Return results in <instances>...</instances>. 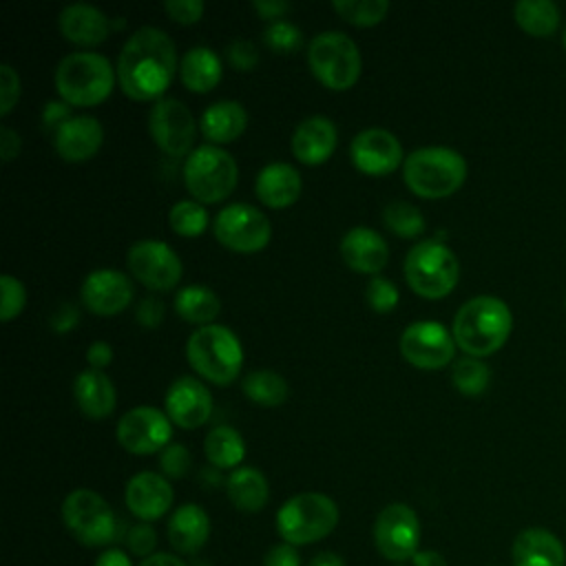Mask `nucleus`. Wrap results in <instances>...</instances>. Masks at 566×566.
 I'll use <instances>...</instances> for the list:
<instances>
[{
    "label": "nucleus",
    "mask_w": 566,
    "mask_h": 566,
    "mask_svg": "<svg viewBox=\"0 0 566 566\" xmlns=\"http://www.w3.org/2000/svg\"><path fill=\"white\" fill-rule=\"evenodd\" d=\"M263 566H301V557L296 546L281 542L276 546H272L265 557H263Z\"/></svg>",
    "instance_id": "obj_49"
},
{
    "label": "nucleus",
    "mask_w": 566,
    "mask_h": 566,
    "mask_svg": "<svg viewBox=\"0 0 566 566\" xmlns=\"http://www.w3.org/2000/svg\"><path fill=\"white\" fill-rule=\"evenodd\" d=\"M365 298H367V305H369L374 312L387 314V312L396 310V305H398V301H400V292H398V287H396L389 279L374 276V279L367 283Z\"/></svg>",
    "instance_id": "obj_42"
},
{
    "label": "nucleus",
    "mask_w": 566,
    "mask_h": 566,
    "mask_svg": "<svg viewBox=\"0 0 566 566\" xmlns=\"http://www.w3.org/2000/svg\"><path fill=\"white\" fill-rule=\"evenodd\" d=\"M164 303L155 296H144L137 307H135V318L139 325L148 327V329H155L164 323Z\"/></svg>",
    "instance_id": "obj_48"
},
{
    "label": "nucleus",
    "mask_w": 566,
    "mask_h": 566,
    "mask_svg": "<svg viewBox=\"0 0 566 566\" xmlns=\"http://www.w3.org/2000/svg\"><path fill=\"white\" fill-rule=\"evenodd\" d=\"M126 263L130 274L146 285L148 290L155 292H168L172 290L184 274V265L181 259L177 256V252L157 239H142L135 241L128 248L126 254Z\"/></svg>",
    "instance_id": "obj_12"
},
{
    "label": "nucleus",
    "mask_w": 566,
    "mask_h": 566,
    "mask_svg": "<svg viewBox=\"0 0 566 566\" xmlns=\"http://www.w3.org/2000/svg\"><path fill=\"white\" fill-rule=\"evenodd\" d=\"M349 159L363 175L382 177L394 172L402 157L400 139L387 128H365L349 144Z\"/></svg>",
    "instance_id": "obj_17"
},
{
    "label": "nucleus",
    "mask_w": 566,
    "mask_h": 566,
    "mask_svg": "<svg viewBox=\"0 0 566 566\" xmlns=\"http://www.w3.org/2000/svg\"><path fill=\"white\" fill-rule=\"evenodd\" d=\"M77 323H80V310H77L73 303H62V305L53 312V316H51V327H53L57 334L71 332Z\"/></svg>",
    "instance_id": "obj_51"
},
{
    "label": "nucleus",
    "mask_w": 566,
    "mask_h": 566,
    "mask_svg": "<svg viewBox=\"0 0 566 566\" xmlns=\"http://www.w3.org/2000/svg\"><path fill=\"white\" fill-rule=\"evenodd\" d=\"M307 566H345V562L340 559V555L329 553V551H323V553L314 555Z\"/></svg>",
    "instance_id": "obj_58"
},
{
    "label": "nucleus",
    "mask_w": 566,
    "mask_h": 566,
    "mask_svg": "<svg viewBox=\"0 0 566 566\" xmlns=\"http://www.w3.org/2000/svg\"><path fill=\"white\" fill-rule=\"evenodd\" d=\"M402 272L418 296L436 301L453 292L460 276V263L444 243L424 239L407 252Z\"/></svg>",
    "instance_id": "obj_7"
},
{
    "label": "nucleus",
    "mask_w": 566,
    "mask_h": 566,
    "mask_svg": "<svg viewBox=\"0 0 566 566\" xmlns=\"http://www.w3.org/2000/svg\"><path fill=\"white\" fill-rule=\"evenodd\" d=\"M117 80V71L102 53L75 51L60 60L55 69L57 95L69 106H97L102 104Z\"/></svg>",
    "instance_id": "obj_4"
},
{
    "label": "nucleus",
    "mask_w": 566,
    "mask_h": 566,
    "mask_svg": "<svg viewBox=\"0 0 566 566\" xmlns=\"http://www.w3.org/2000/svg\"><path fill=\"white\" fill-rule=\"evenodd\" d=\"M148 130L155 146L168 157H188L192 153L197 126L184 102L175 97L157 99L148 115Z\"/></svg>",
    "instance_id": "obj_13"
},
{
    "label": "nucleus",
    "mask_w": 566,
    "mask_h": 566,
    "mask_svg": "<svg viewBox=\"0 0 566 566\" xmlns=\"http://www.w3.org/2000/svg\"><path fill=\"white\" fill-rule=\"evenodd\" d=\"M511 559L513 566H566V548L553 531L528 526L513 539Z\"/></svg>",
    "instance_id": "obj_25"
},
{
    "label": "nucleus",
    "mask_w": 566,
    "mask_h": 566,
    "mask_svg": "<svg viewBox=\"0 0 566 566\" xmlns=\"http://www.w3.org/2000/svg\"><path fill=\"white\" fill-rule=\"evenodd\" d=\"M303 181L298 170L285 161H272L256 172L254 192L268 208H287L301 197Z\"/></svg>",
    "instance_id": "obj_26"
},
{
    "label": "nucleus",
    "mask_w": 566,
    "mask_h": 566,
    "mask_svg": "<svg viewBox=\"0 0 566 566\" xmlns=\"http://www.w3.org/2000/svg\"><path fill=\"white\" fill-rule=\"evenodd\" d=\"M564 49H566V29H564Z\"/></svg>",
    "instance_id": "obj_59"
},
{
    "label": "nucleus",
    "mask_w": 566,
    "mask_h": 566,
    "mask_svg": "<svg viewBox=\"0 0 566 566\" xmlns=\"http://www.w3.org/2000/svg\"><path fill=\"white\" fill-rule=\"evenodd\" d=\"M71 106L64 102V99H51L44 104V111H42V124L44 128L49 130H57L66 119H71Z\"/></svg>",
    "instance_id": "obj_50"
},
{
    "label": "nucleus",
    "mask_w": 566,
    "mask_h": 566,
    "mask_svg": "<svg viewBox=\"0 0 566 566\" xmlns=\"http://www.w3.org/2000/svg\"><path fill=\"white\" fill-rule=\"evenodd\" d=\"M175 312L192 325H210L221 312L219 296L206 285H186L175 296Z\"/></svg>",
    "instance_id": "obj_32"
},
{
    "label": "nucleus",
    "mask_w": 566,
    "mask_h": 566,
    "mask_svg": "<svg viewBox=\"0 0 566 566\" xmlns=\"http://www.w3.org/2000/svg\"><path fill=\"white\" fill-rule=\"evenodd\" d=\"M57 27L64 40L77 46H97L106 42L115 24L97 7L86 2H73L60 11Z\"/></svg>",
    "instance_id": "obj_23"
},
{
    "label": "nucleus",
    "mask_w": 566,
    "mask_h": 566,
    "mask_svg": "<svg viewBox=\"0 0 566 566\" xmlns=\"http://www.w3.org/2000/svg\"><path fill=\"white\" fill-rule=\"evenodd\" d=\"M307 64L312 75L332 91L352 88L363 69L356 42L343 31H323L307 46Z\"/></svg>",
    "instance_id": "obj_9"
},
{
    "label": "nucleus",
    "mask_w": 566,
    "mask_h": 566,
    "mask_svg": "<svg viewBox=\"0 0 566 566\" xmlns=\"http://www.w3.org/2000/svg\"><path fill=\"white\" fill-rule=\"evenodd\" d=\"M221 60L208 46H192L179 60L181 84L192 93H208L221 82Z\"/></svg>",
    "instance_id": "obj_30"
},
{
    "label": "nucleus",
    "mask_w": 566,
    "mask_h": 566,
    "mask_svg": "<svg viewBox=\"0 0 566 566\" xmlns=\"http://www.w3.org/2000/svg\"><path fill=\"white\" fill-rule=\"evenodd\" d=\"M0 290H2V303H0V318L4 323L13 321L27 305V290L20 279L11 274L0 276Z\"/></svg>",
    "instance_id": "obj_41"
},
{
    "label": "nucleus",
    "mask_w": 566,
    "mask_h": 566,
    "mask_svg": "<svg viewBox=\"0 0 566 566\" xmlns=\"http://www.w3.org/2000/svg\"><path fill=\"white\" fill-rule=\"evenodd\" d=\"M338 524L336 502L316 491L296 493L276 511V531L292 546L314 544L327 537Z\"/></svg>",
    "instance_id": "obj_6"
},
{
    "label": "nucleus",
    "mask_w": 566,
    "mask_h": 566,
    "mask_svg": "<svg viewBox=\"0 0 566 566\" xmlns=\"http://www.w3.org/2000/svg\"><path fill=\"white\" fill-rule=\"evenodd\" d=\"M126 544H128V551L137 557H150L155 555V546H157V533L155 528L148 524V522H139L135 526L128 528L126 533Z\"/></svg>",
    "instance_id": "obj_44"
},
{
    "label": "nucleus",
    "mask_w": 566,
    "mask_h": 566,
    "mask_svg": "<svg viewBox=\"0 0 566 566\" xmlns=\"http://www.w3.org/2000/svg\"><path fill=\"white\" fill-rule=\"evenodd\" d=\"M119 447L135 455H150L164 451L172 438L170 418L157 407L142 405L128 409L115 429Z\"/></svg>",
    "instance_id": "obj_15"
},
{
    "label": "nucleus",
    "mask_w": 566,
    "mask_h": 566,
    "mask_svg": "<svg viewBox=\"0 0 566 566\" xmlns=\"http://www.w3.org/2000/svg\"><path fill=\"white\" fill-rule=\"evenodd\" d=\"M203 451L217 469H239L245 458V442L241 433L228 424L212 427L203 440Z\"/></svg>",
    "instance_id": "obj_33"
},
{
    "label": "nucleus",
    "mask_w": 566,
    "mask_h": 566,
    "mask_svg": "<svg viewBox=\"0 0 566 566\" xmlns=\"http://www.w3.org/2000/svg\"><path fill=\"white\" fill-rule=\"evenodd\" d=\"M95 566H133L130 557L119 548H106L97 559Z\"/></svg>",
    "instance_id": "obj_55"
},
{
    "label": "nucleus",
    "mask_w": 566,
    "mask_h": 566,
    "mask_svg": "<svg viewBox=\"0 0 566 566\" xmlns=\"http://www.w3.org/2000/svg\"><path fill=\"white\" fill-rule=\"evenodd\" d=\"M172 486L166 475L155 471H139L126 482L124 502L128 511L142 522L159 520L172 506Z\"/></svg>",
    "instance_id": "obj_20"
},
{
    "label": "nucleus",
    "mask_w": 566,
    "mask_h": 566,
    "mask_svg": "<svg viewBox=\"0 0 566 566\" xmlns=\"http://www.w3.org/2000/svg\"><path fill=\"white\" fill-rule=\"evenodd\" d=\"M226 57L237 71H252L259 64V49L252 40H232L226 46Z\"/></svg>",
    "instance_id": "obj_45"
},
{
    "label": "nucleus",
    "mask_w": 566,
    "mask_h": 566,
    "mask_svg": "<svg viewBox=\"0 0 566 566\" xmlns=\"http://www.w3.org/2000/svg\"><path fill=\"white\" fill-rule=\"evenodd\" d=\"M18 153H20V135L13 128L2 126L0 128V155H2V161L15 159Z\"/></svg>",
    "instance_id": "obj_54"
},
{
    "label": "nucleus",
    "mask_w": 566,
    "mask_h": 566,
    "mask_svg": "<svg viewBox=\"0 0 566 566\" xmlns=\"http://www.w3.org/2000/svg\"><path fill=\"white\" fill-rule=\"evenodd\" d=\"M62 520L71 535L88 546H106L117 537V520L108 502L91 491V489H75L62 502Z\"/></svg>",
    "instance_id": "obj_10"
},
{
    "label": "nucleus",
    "mask_w": 566,
    "mask_h": 566,
    "mask_svg": "<svg viewBox=\"0 0 566 566\" xmlns=\"http://www.w3.org/2000/svg\"><path fill=\"white\" fill-rule=\"evenodd\" d=\"M402 179L407 188L422 199H444L464 184L467 161L453 148L424 146L407 155Z\"/></svg>",
    "instance_id": "obj_3"
},
{
    "label": "nucleus",
    "mask_w": 566,
    "mask_h": 566,
    "mask_svg": "<svg viewBox=\"0 0 566 566\" xmlns=\"http://www.w3.org/2000/svg\"><path fill=\"white\" fill-rule=\"evenodd\" d=\"M243 396L261 407H279L287 400V380L274 369H254L243 378Z\"/></svg>",
    "instance_id": "obj_35"
},
{
    "label": "nucleus",
    "mask_w": 566,
    "mask_h": 566,
    "mask_svg": "<svg viewBox=\"0 0 566 566\" xmlns=\"http://www.w3.org/2000/svg\"><path fill=\"white\" fill-rule=\"evenodd\" d=\"M104 144V128L91 115H73L53 133L55 153L69 164L91 159Z\"/></svg>",
    "instance_id": "obj_21"
},
{
    "label": "nucleus",
    "mask_w": 566,
    "mask_h": 566,
    "mask_svg": "<svg viewBox=\"0 0 566 566\" xmlns=\"http://www.w3.org/2000/svg\"><path fill=\"white\" fill-rule=\"evenodd\" d=\"M513 15L517 27L533 38H548L559 24V9L551 0H520Z\"/></svg>",
    "instance_id": "obj_34"
},
{
    "label": "nucleus",
    "mask_w": 566,
    "mask_h": 566,
    "mask_svg": "<svg viewBox=\"0 0 566 566\" xmlns=\"http://www.w3.org/2000/svg\"><path fill=\"white\" fill-rule=\"evenodd\" d=\"M168 223L179 237L192 239V237H201L208 230L210 214L203 208V203H199L195 199H181V201L172 203V208L168 212Z\"/></svg>",
    "instance_id": "obj_36"
},
{
    "label": "nucleus",
    "mask_w": 566,
    "mask_h": 566,
    "mask_svg": "<svg viewBox=\"0 0 566 566\" xmlns=\"http://www.w3.org/2000/svg\"><path fill=\"white\" fill-rule=\"evenodd\" d=\"M164 9L170 20L179 24H195L201 20L206 4L201 0H168L164 2Z\"/></svg>",
    "instance_id": "obj_47"
},
{
    "label": "nucleus",
    "mask_w": 566,
    "mask_h": 566,
    "mask_svg": "<svg viewBox=\"0 0 566 566\" xmlns=\"http://www.w3.org/2000/svg\"><path fill=\"white\" fill-rule=\"evenodd\" d=\"M382 221L396 237H402V239H413L424 230L422 212L407 201H391L389 206H385Z\"/></svg>",
    "instance_id": "obj_39"
},
{
    "label": "nucleus",
    "mask_w": 566,
    "mask_h": 566,
    "mask_svg": "<svg viewBox=\"0 0 566 566\" xmlns=\"http://www.w3.org/2000/svg\"><path fill=\"white\" fill-rule=\"evenodd\" d=\"M340 254L347 268L358 274H378L389 261L387 241L376 230L365 226H356L345 232Z\"/></svg>",
    "instance_id": "obj_24"
},
{
    "label": "nucleus",
    "mask_w": 566,
    "mask_h": 566,
    "mask_svg": "<svg viewBox=\"0 0 566 566\" xmlns=\"http://www.w3.org/2000/svg\"><path fill=\"white\" fill-rule=\"evenodd\" d=\"M338 144L336 124L325 115H312L303 119L292 133V155L305 166L325 164Z\"/></svg>",
    "instance_id": "obj_22"
},
{
    "label": "nucleus",
    "mask_w": 566,
    "mask_h": 566,
    "mask_svg": "<svg viewBox=\"0 0 566 566\" xmlns=\"http://www.w3.org/2000/svg\"><path fill=\"white\" fill-rule=\"evenodd\" d=\"M489 380H491V369L480 358L467 356L453 363L451 382L460 394L480 396L489 387Z\"/></svg>",
    "instance_id": "obj_37"
},
{
    "label": "nucleus",
    "mask_w": 566,
    "mask_h": 566,
    "mask_svg": "<svg viewBox=\"0 0 566 566\" xmlns=\"http://www.w3.org/2000/svg\"><path fill=\"white\" fill-rule=\"evenodd\" d=\"M513 314L509 305L491 294L469 298L453 318L451 334L455 345L473 356L484 358L495 354L511 336Z\"/></svg>",
    "instance_id": "obj_2"
},
{
    "label": "nucleus",
    "mask_w": 566,
    "mask_h": 566,
    "mask_svg": "<svg viewBox=\"0 0 566 566\" xmlns=\"http://www.w3.org/2000/svg\"><path fill=\"white\" fill-rule=\"evenodd\" d=\"M332 9L349 24L374 27L385 20L389 11L387 0H334Z\"/></svg>",
    "instance_id": "obj_38"
},
{
    "label": "nucleus",
    "mask_w": 566,
    "mask_h": 566,
    "mask_svg": "<svg viewBox=\"0 0 566 566\" xmlns=\"http://www.w3.org/2000/svg\"><path fill=\"white\" fill-rule=\"evenodd\" d=\"M199 126L210 144H230L248 128V113L237 99H219L203 111Z\"/></svg>",
    "instance_id": "obj_29"
},
{
    "label": "nucleus",
    "mask_w": 566,
    "mask_h": 566,
    "mask_svg": "<svg viewBox=\"0 0 566 566\" xmlns=\"http://www.w3.org/2000/svg\"><path fill=\"white\" fill-rule=\"evenodd\" d=\"M73 396L80 411L93 420H102L111 416L117 402L113 380L99 369L80 371L73 382Z\"/></svg>",
    "instance_id": "obj_28"
},
{
    "label": "nucleus",
    "mask_w": 566,
    "mask_h": 566,
    "mask_svg": "<svg viewBox=\"0 0 566 566\" xmlns=\"http://www.w3.org/2000/svg\"><path fill=\"white\" fill-rule=\"evenodd\" d=\"M190 367L212 385L232 382L243 365V347L237 334L219 323L197 327L186 343Z\"/></svg>",
    "instance_id": "obj_5"
},
{
    "label": "nucleus",
    "mask_w": 566,
    "mask_h": 566,
    "mask_svg": "<svg viewBox=\"0 0 566 566\" xmlns=\"http://www.w3.org/2000/svg\"><path fill=\"white\" fill-rule=\"evenodd\" d=\"M217 241L241 254L261 252L272 237L270 219L250 203H230L221 208L212 221Z\"/></svg>",
    "instance_id": "obj_11"
},
{
    "label": "nucleus",
    "mask_w": 566,
    "mask_h": 566,
    "mask_svg": "<svg viewBox=\"0 0 566 566\" xmlns=\"http://www.w3.org/2000/svg\"><path fill=\"white\" fill-rule=\"evenodd\" d=\"M115 71L130 99H161L177 73L175 42L157 27H142L124 42Z\"/></svg>",
    "instance_id": "obj_1"
},
{
    "label": "nucleus",
    "mask_w": 566,
    "mask_h": 566,
    "mask_svg": "<svg viewBox=\"0 0 566 566\" xmlns=\"http://www.w3.org/2000/svg\"><path fill=\"white\" fill-rule=\"evenodd\" d=\"M263 42L276 53H294L303 44V33L294 22L276 20L263 29Z\"/></svg>",
    "instance_id": "obj_40"
},
{
    "label": "nucleus",
    "mask_w": 566,
    "mask_h": 566,
    "mask_svg": "<svg viewBox=\"0 0 566 566\" xmlns=\"http://www.w3.org/2000/svg\"><path fill=\"white\" fill-rule=\"evenodd\" d=\"M400 354L418 369H442L453 360L455 338L442 323L416 321L400 334Z\"/></svg>",
    "instance_id": "obj_14"
},
{
    "label": "nucleus",
    "mask_w": 566,
    "mask_h": 566,
    "mask_svg": "<svg viewBox=\"0 0 566 566\" xmlns=\"http://www.w3.org/2000/svg\"><path fill=\"white\" fill-rule=\"evenodd\" d=\"M164 405L170 422L181 429H197L212 416V394L195 376H179L172 380Z\"/></svg>",
    "instance_id": "obj_19"
},
{
    "label": "nucleus",
    "mask_w": 566,
    "mask_h": 566,
    "mask_svg": "<svg viewBox=\"0 0 566 566\" xmlns=\"http://www.w3.org/2000/svg\"><path fill=\"white\" fill-rule=\"evenodd\" d=\"M20 97V77L9 64H0V115L7 117Z\"/></svg>",
    "instance_id": "obj_46"
},
{
    "label": "nucleus",
    "mask_w": 566,
    "mask_h": 566,
    "mask_svg": "<svg viewBox=\"0 0 566 566\" xmlns=\"http://www.w3.org/2000/svg\"><path fill=\"white\" fill-rule=\"evenodd\" d=\"M239 181L234 157L214 144L197 146L184 161V184L195 201L219 203Z\"/></svg>",
    "instance_id": "obj_8"
},
{
    "label": "nucleus",
    "mask_w": 566,
    "mask_h": 566,
    "mask_svg": "<svg viewBox=\"0 0 566 566\" xmlns=\"http://www.w3.org/2000/svg\"><path fill=\"white\" fill-rule=\"evenodd\" d=\"M190 464H192V458L184 444L172 442L159 453V467L166 478H172V480L184 478L190 471Z\"/></svg>",
    "instance_id": "obj_43"
},
{
    "label": "nucleus",
    "mask_w": 566,
    "mask_h": 566,
    "mask_svg": "<svg viewBox=\"0 0 566 566\" xmlns=\"http://www.w3.org/2000/svg\"><path fill=\"white\" fill-rule=\"evenodd\" d=\"M413 566H447V559L438 551H418L413 557Z\"/></svg>",
    "instance_id": "obj_56"
},
{
    "label": "nucleus",
    "mask_w": 566,
    "mask_h": 566,
    "mask_svg": "<svg viewBox=\"0 0 566 566\" xmlns=\"http://www.w3.org/2000/svg\"><path fill=\"white\" fill-rule=\"evenodd\" d=\"M252 7L259 13V18L270 20V22L283 20V15L292 9V4L285 2V0H254Z\"/></svg>",
    "instance_id": "obj_52"
},
{
    "label": "nucleus",
    "mask_w": 566,
    "mask_h": 566,
    "mask_svg": "<svg viewBox=\"0 0 566 566\" xmlns=\"http://www.w3.org/2000/svg\"><path fill=\"white\" fill-rule=\"evenodd\" d=\"M210 537V517L199 504H181L168 520L170 546L181 555H195Z\"/></svg>",
    "instance_id": "obj_27"
},
{
    "label": "nucleus",
    "mask_w": 566,
    "mask_h": 566,
    "mask_svg": "<svg viewBox=\"0 0 566 566\" xmlns=\"http://www.w3.org/2000/svg\"><path fill=\"white\" fill-rule=\"evenodd\" d=\"M135 296L130 279L113 268H99L84 276L80 298L84 307L97 316H115L124 312Z\"/></svg>",
    "instance_id": "obj_18"
},
{
    "label": "nucleus",
    "mask_w": 566,
    "mask_h": 566,
    "mask_svg": "<svg viewBox=\"0 0 566 566\" xmlns=\"http://www.w3.org/2000/svg\"><path fill=\"white\" fill-rule=\"evenodd\" d=\"M113 360V347L106 340H93L86 349V363L91 365V369H104L106 365H111Z\"/></svg>",
    "instance_id": "obj_53"
},
{
    "label": "nucleus",
    "mask_w": 566,
    "mask_h": 566,
    "mask_svg": "<svg viewBox=\"0 0 566 566\" xmlns=\"http://www.w3.org/2000/svg\"><path fill=\"white\" fill-rule=\"evenodd\" d=\"M374 542L378 553L389 562H405L418 553L420 520L402 502L387 504L374 522Z\"/></svg>",
    "instance_id": "obj_16"
},
{
    "label": "nucleus",
    "mask_w": 566,
    "mask_h": 566,
    "mask_svg": "<svg viewBox=\"0 0 566 566\" xmlns=\"http://www.w3.org/2000/svg\"><path fill=\"white\" fill-rule=\"evenodd\" d=\"M230 502L243 513H256L265 506L270 489L265 475L254 467H239L226 480Z\"/></svg>",
    "instance_id": "obj_31"
},
{
    "label": "nucleus",
    "mask_w": 566,
    "mask_h": 566,
    "mask_svg": "<svg viewBox=\"0 0 566 566\" xmlns=\"http://www.w3.org/2000/svg\"><path fill=\"white\" fill-rule=\"evenodd\" d=\"M139 566H186L177 555H170V553H155L146 559H142Z\"/></svg>",
    "instance_id": "obj_57"
}]
</instances>
